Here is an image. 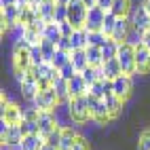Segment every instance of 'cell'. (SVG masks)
Returning <instances> with one entry per match:
<instances>
[{
  "label": "cell",
  "instance_id": "obj_1",
  "mask_svg": "<svg viewBox=\"0 0 150 150\" xmlns=\"http://www.w3.org/2000/svg\"><path fill=\"white\" fill-rule=\"evenodd\" d=\"M116 59H118V64H121L123 74H127V76L137 74V68H135V47H131L129 42H123L121 47H118Z\"/></svg>",
  "mask_w": 150,
  "mask_h": 150
},
{
  "label": "cell",
  "instance_id": "obj_2",
  "mask_svg": "<svg viewBox=\"0 0 150 150\" xmlns=\"http://www.w3.org/2000/svg\"><path fill=\"white\" fill-rule=\"evenodd\" d=\"M68 110H70V116H72V123H76V125H83V123H87L89 118H91L87 95L85 97L70 99V102H68Z\"/></svg>",
  "mask_w": 150,
  "mask_h": 150
},
{
  "label": "cell",
  "instance_id": "obj_3",
  "mask_svg": "<svg viewBox=\"0 0 150 150\" xmlns=\"http://www.w3.org/2000/svg\"><path fill=\"white\" fill-rule=\"evenodd\" d=\"M87 13H89V6H85L83 0H72V2L68 4V23H72L74 30L85 28Z\"/></svg>",
  "mask_w": 150,
  "mask_h": 150
},
{
  "label": "cell",
  "instance_id": "obj_4",
  "mask_svg": "<svg viewBox=\"0 0 150 150\" xmlns=\"http://www.w3.org/2000/svg\"><path fill=\"white\" fill-rule=\"evenodd\" d=\"M87 102H89V112H91V121H93V123L106 125V123L112 121V116H110L104 99H97V97H93V95H87Z\"/></svg>",
  "mask_w": 150,
  "mask_h": 150
},
{
  "label": "cell",
  "instance_id": "obj_5",
  "mask_svg": "<svg viewBox=\"0 0 150 150\" xmlns=\"http://www.w3.org/2000/svg\"><path fill=\"white\" fill-rule=\"evenodd\" d=\"M34 108H38L40 112H53V110L59 106V99H57V93H55V89H45V91H40L36 95V99L32 102Z\"/></svg>",
  "mask_w": 150,
  "mask_h": 150
},
{
  "label": "cell",
  "instance_id": "obj_6",
  "mask_svg": "<svg viewBox=\"0 0 150 150\" xmlns=\"http://www.w3.org/2000/svg\"><path fill=\"white\" fill-rule=\"evenodd\" d=\"M0 114H2V121L8 125H21L23 121V108H19L13 102H6L4 95H2V104H0Z\"/></svg>",
  "mask_w": 150,
  "mask_h": 150
},
{
  "label": "cell",
  "instance_id": "obj_7",
  "mask_svg": "<svg viewBox=\"0 0 150 150\" xmlns=\"http://www.w3.org/2000/svg\"><path fill=\"white\" fill-rule=\"evenodd\" d=\"M106 13H108V11H104V8H99V6H91V8H89V13H87V23H85V30H87V32H102Z\"/></svg>",
  "mask_w": 150,
  "mask_h": 150
},
{
  "label": "cell",
  "instance_id": "obj_8",
  "mask_svg": "<svg viewBox=\"0 0 150 150\" xmlns=\"http://www.w3.org/2000/svg\"><path fill=\"white\" fill-rule=\"evenodd\" d=\"M129 19H131L133 30H137V32H146V30H148L150 13L146 11V6H144V4H137V6L131 8V13H129Z\"/></svg>",
  "mask_w": 150,
  "mask_h": 150
},
{
  "label": "cell",
  "instance_id": "obj_9",
  "mask_svg": "<svg viewBox=\"0 0 150 150\" xmlns=\"http://www.w3.org/2000/svg\"><path fill=\"white\" fill-rule=\"evenodd\" d=\"M19 15H21V8H19L17 4L2 8V17H0V23H2V34L6 32V30H13L15 25H19Z\"/></svg>",
  "mask_w": 150,
  "mask_h": 150
},
{
  "label": "cell",
  "instance_id": "obj_10",
  "mask_svg": "<svg viewBox=\"0 0 150 150\" xmlns=\"http://www.w3.org/2000/svg\"><path fill=\"white\" fill-rule=\"evenodd\" d=\"M131 89H133V78L127 76V74H121L112 81V93L121 99H127L129 93H131Z\"/></svg>",
  "mask_w": 150,
  "mask_h": 150
},
{
  "label": "cell",
  "instance_id": "obj_11",
  "mask_svg": "<svg viewBox=\"0 0 150 150\" xmlns=\"http://www.w3.org/2000/svg\"><path fill=\"white\" fill-rule=\"evenodd\" d=\"M131 30H133L131 19H129V17H118V19H116V25H114V32H112V40H116L118 45L127 42Z\"/></svg>",
  "mask_w": 150,
  "mask_h": 150
},
{
  "label": "cell",
  "instance_id": "obj_12",
  "mask_svg": "<svg viewBox=\"0 0 150 150\" xmlns=\"http://www.w3.org/2000/svg\"><path fill=\"white\" fill-rule=\"evenodd\" d=\"M30 72L36 76V81H49V83H55L59 78V70L53 66V64H42L38 68H30Z\"/></svg>",
  "mask_w": 150,
  "mask_h": 150
},
{
  "label": "cell",
  "instance_id": "obj_13",
  "mask_svg": "<svg viewBox=\"0 0 150 150\" xmlns=\"http://www.w3.org/2000/svg\"><path fill=\"white\" fill-rule=\"evenodd\" d=\"M19 89H21V97H23V99H28L30 104H32L34 99H36V95L40 93L38 81H36V76H34L32 72H30V74H28V78H25L21 85H19Z\"/></svg>",
  "mask_w": 150,
  "mask_h": 150
},
{
  "label": "cell",
  "instance_id": "obj_14",
  "mask_svg": "<svg viewBox=\"0 0 150 150\" xmlns=\"http://www.w3.org/2000/svg\"><path fill=\"white\" fill-rule=\"evenodd\" d=\"M57 116L55 112H40V118H38V129H40V135L47 139L55 129H57Z\"/></svg>",
  "mask_w": 150,
  "mask_h": 150
},
{
  "label": "cell",
  "instance_id": "obj_15",
  "mask_svg": "<svg viewBox=\"0 0 150 150\" xmlns=\"http://www.w3.org/2000/svg\"><path fill=\"white\" fill-rule=\"evenodd\" d=\"M135 68H137V74H148L150 72V51L144 45L135 47Z\"/></svg>",
  "mask_w": 150,
  "mask_h": 150
},
{
  "label": "cell",
  "instance_id": "obj_16",
  "mask_svg": "<svg viewBox=\"0 0 150 150\" xmlns=\"http://www.w3.org/2000/svg\"><path fill=\"white\" fill-rule=\"evenodd\" d=\"M68 85H70V99H76V97H85V95H89V87H87V83L83 81L81 74L74 76Z\"/></svg>",
  "mask_w": 150,
  "mask_h": 150
},
{
  "label": "cell",
  "instance_id": "obj_17",
  "mask_svg": "<svg viewBox=\"0 0 150 150\" xmlns=\"http://www.w3.org/2000/svg\"><path fill=\"white\" fill-rule=\"evenodd\" d=\"M70 42H72V51H78V49H87L89 47V32L85 28L74 30V34L70 36Z\"/></svg>",
  "mask_w": 150,
  "mask_h": 150
},
{
  "label": "cell",
  "instance_id": "obj_18",
  "mask_svg": "<svg viewBox=\"0 0 150 150\" xmlns=\"http://www.w3.org/2000/svg\"><path fill=\"white\" fill-rule=\"evenodd\" d=\"M78 133L72 127H62V139H59V150H72Z\"/></svg>",
  "mask_w": 150,
  "mask_h": 150
},
{
  "label": "cell",
  "instance_id": "obj_19",
  "mask_svg": "<svg viewBox=\"0 0 150 150\" xmlns=\"http://www.w3.org/2000/svg\"><path fill=\"white\" fill-rule=\"evenodd\" d=\"M106 108H108V112H110V116L112 118H116L118 114L123 112V104H125V99H121V97H116L114 93H110V95H106Z\"/></svg>",
  "mask_w": 150,
  "mask_h": 150
},
{
  "label": "cell",
  "instance_id": "obj_20",
  "mask_svg": "<svg viewBox=\"0 0 150 150\" xmlns=\"http://www.w3.org/2000/svg\"><path fill=\"white\" fill-rule=\"evenodd\" d=\"M0 137H2V142H4V144H11V146L21 144V139H23L21 125H11V129H8L4 135H0Z\"/></svg>",
  "mask_w": 150,
  "mask_h": 150
},
{
  "label": "cell",
  "instance_id": "obj_21",
  "mask_svg": "<svg viewBox=\"0 0 150 150\" xmlns=\"http://www.w3.org/2000/svg\"><path fill=\"white\" fill-rule=\"evenodd\" d=\"M53 89H55V93H57L59 104H68L70 102V85H68V81H64V78L59 76L57 81L53 83Z\"/></svg>",
  "mask_w": 150,
  "mask_h": 150
},
{
  "label": "cell",
  "instance_id": "obj_22",
  "mask_svg": "<svg viewBox=\"0 0 150 150\" xmlns=\"http://www.w3.org/2000/svg\"><path fill=\"white\" fill-rule=\"evenodd\" d=\"M45 144H47V139L42 135H23V139H21L23 150H42Z\"/></svg>",
  "mask_w": 150,
  "mask_h": 150
},
{
  "label": "cell",
  "instance_id": "obj_23",
  "mask_svg": "<svg viewBox=\"0 0 150 150\" xmlns=\"http://www.w3.org/2000/svg\"><path fill=\"white\" fill-rule=\"evenodd\" d=\"M70 62L74 64V68L78 70V74H81L85 68H89V59H87V51H85V49L72 51V53H70Z\"/></svg>",
  "mask_w": 150,
  "mask_h": 150
},
{
  "label": "cell",
  "instance_id": "obj_24",
  "mask_svg": "<svg viewBox=\"0 0 150 150\" xmlns=\"http://www.w3.org/2000/svg\"><path fill=\"white\" fill-rule=\"evenodd\" d=\"M104 68V74H106V81H114L116 76H121L123 74V70H121V64H118V59H108V62L102 66Z\"/></svg>",
  "mask_w": 150,
  "mask_h": 150
},
{
  "label": "cell",
  "instance_id": "obj_25",
  "mask_svg": "<svg viewBox=\"0 0 150 150\" xmlns=\"http://www.w3.org/2000/svg\"><path fill=\"white\" fill-rule=\"evenodd\" d=\"M87 59H89V66H93V68H99V66H104V53H102V49L99 47H91L89 45L87 49Z\"/></svg>",
  "mask_w": 150,
  "mask_h": 150
},
{
  "label": "cell",
  "instance_id": "obj_26",
  "mask_svg": "<svg viewBox=\"0 0 150 150\" xmlns=\"http://www.w3.org/2000/svg\"><path fill=\"white\" fill-rule=\"evenodd\" d=\"M42 38L45 40H51V42H59L62 40V32H59V23H55V21H51V23H47V28H45V32H42Z\"/></svg>",
  "mask_w": 150,
  "mask_h": 150
},
{
  "label": "cell",
  "instance_id": "obj_27",
  "mask_svg": "<svg viewBox=\"0 0 150 150\" xmlns=\"http://www.w3.org/2000/svg\"><path fill=\"white\" fill-rule=\"evenodd\" d=\"M131 0H114V4H112V11L116 17H129V13H131Z\"/></svg>",
  "mask_w": 150,
  "mask_h": 150
},
{
  "label": "cell",
  "instance_id": "obj_28",
  "mask_svg": "<svg viewBox=\"0 0 150 150\" xmlns=\"http://www.w3.org/2000/svg\"><path fill=\"white\" fill-rule=\"evenodd\" d=\"M55 6H57V2H42V4H38L40 19H45L47 23H51L55 19Z\"/></svg>",
  "mask_w": 150,
  "mask_h": 150
},
{
  "label": "cell",
  "instance_id": "obj_29",
  "mask_svg": "<svg viewBox=\"0 0 150 150\" xmlns=\"http://www.w3.org/2000/svg\"><path fill=\"white\" fill-rule=\"evenodd\" d=\"M40 53H42V57H45V62L47 64H51L53 62V57H55V53H57V45L55 42H51V40H40Z\"/></svg>",
  "mask_w": 150,
  "mask_h": 150
},
{
  "label": "cell",
  "instance_id": "obj_30",
  "mask_svg": "<svg viewBox=\"0 0 150 150\" xmlns=\"http://www.w3.org/2000/svg\"><path fill=\"white\" fill-rule=\"evenodd\" d=\"M116 15L112 11H108L106 13V19H104V28H102V32L108 36V38H112V32H114V25H116Z\"/></svg>",
  "mask_w": 150,
  "mask_h": 150
},
{
  "label": "cell",
  "instance_id": "obj_31",
  "mask_svg": "<svg viewBox=\"0 0 150 150\" xmlns=\"http://www.w3.org/2000/svg\"><path fill=\"white\" fill-rule=\"evenodd\" d=\"M118 47H121V45H118L116 40H112V38H110V40L106 42V47L102 49V53H104V64L108 62V59H114V57H116Z\"/></svg>",
  "mask_w": 150,
  "mask_h": 150
},
{
  "label": "cell",
  "instance_id": "obj_32",
  "mask_svg": "<svg viewBox=\"0 0 150 150\" xmlns=\"http://www.w3.org/2000/svg\"><path fill=\"white\" fill-rule=\"evenodd\" d=\"M108 40H110V38H108L104 32H89V45H91V47H99V49H104Z\"/></svg>",
  "mask_w": 150,
  "mask_h": 150
},
{
  "label": "cell",
  "instance_id": "obj_33",
  "mask_svg": "<svg viewBox=\"0 0 150 150\" xmlns=\"http://www.w3.org/2000/svg\"><path fill=\"white\" fill-rule=\"evenodd\" d=\"M81 76H83V81L87 83V87H91V85H95L99 81V78H97V68H93V66L85 68L83 72H81Z\"/></svg>",
  "mask_w": 150,
  "mask_h": 150
},
{
  "label": "cell",
  "instance_id": "obj_34",
  "mask_svg": "<svg viewBox=\"0 0 150 150\" xmlns=\"http://www.w3.org/2000/svg\"><path fill=\"white\" fill-rule=\"evenodd\" d=\"M89 95H93V97H97V99H106L108 91H106V87H104V81H97L95 85L89 87Z\"/></svg>",
  "mask_w": 150,
  "mask_h": 150
},
{
  "label": "cell",
  "instance_id": "obj_35",
  "mask_svg": "<svg viewBox=\"0 0 150 150\" xmlns=\"http://www.w3.org/2000/svg\"><path fill=\"white\" fill-rule=\"evenodd\" d=\"M57 70H62L64 66H68L70 64V53H66V51H59L57 49V53H55V57H53V62H51Z\"/></svg>",
  "mask_w": 150,
  "mask_h": 150
},
{
  "label": "cell",
  "instance_id": "obj_36",
  "mask_svg": "<svg viewBox=\"0 0 150 150\" xmlns=\"http://www.w3.org/2000/svg\"><path fill=\"white\" fill-rule=\"evenodd\" d=\"M59 76H62L64 81H68V83H70L74 76H78V70L74 68V64H72V62H70L68 66H64L62 70H59Z\"/></svg>",
  "mask_w": 150,
  "mask_h": 150
},
{
  "label": "cell",
  "instance_id": "obj_37",
  "mask_svg": "<svg viewBox=\"0 0 150 150\" xmlns=\"http://www.w3.org/2000/svg\"><path fill=\"white\" fill-rule=\"evenodd\" d=\"M21 131L23 135H40L38 123H32V121H21Z\"/></svg>",
  "mask_w": 150,
  "mask_h": 150
},
{
  "label": "cell",
  "instance_id": "obj_38",
  "mask_svg": "<svg viewBox=\"0 0 150 150\" xmlns=\"http://www.w3.org/2000/svg\"><path fill=\"white\" fill-rule=\"evenodd\" d=\"M38 118H40V110H38V108H34V106H28V108H23V121L38 123Z\"/></svg>",
  "mask_w": 150,
  "mask_h": 150
},
{
  "label": "cell",
  "instance_id": "obj_39",
  "mask_svg": "<svg viewBox=\"0 0 150 150\" xmlns=\"http://www.w3.org/2000/svg\"><path fill=\"white\" fill-rule=\"evenodd\" d=\"M137 150H150V129H144L137 137Z\"/></svg>",
  "mask_w": 150,
  "mask_h": 150
},
{
  "label": "cell",
  "instance_id": "obj_40",
  "mask_svg": "<svg viewBox=\"0 0 150 150\" xmlns=\"http://www.w3.org/2000/svg\"><path fill=\"white\" fill-rule=\"evenodd\" d=\"M30 57H32V68H38V66L45 64V57H42V53H40V45H38V47H32Z\"/></svg>",
  "mask_w": 150,
  "mask_h": 150
},
{
  "label": "cell",
  "instance_id": "obj_41",
  "mask_svg": "<svg viewBox=\"0 0 150 150\" xmlns=\"http://www.w3.org/2000/svg\"><path fill=\"white\" fill-rule=\"evenodd\" d=\"M55 23H64L68 21V6L66 4H57L55 6V19H53Z\"/></svg>",
  "mask_w": 150,
  "mask_h": 150
},
{
  "label": "cell",
  "instance_id": "obj_42",
  "mask_svg": "<svg viewBox=\"0 0 150 150\" xmlns=\"http://www.w3.org/2000/svg\"><path fill=\"white\" fill-rule=\"evenodd\" d=\"M72 150H91V144H89V139L83 137V135H78L76 137V142L72 146Z\"/></svg>",
  "mask_w": 150,
  "mask_h": 150
},
{
  "label": "cell",
  "instance_id": "obj_43",
  "mask_svg": "<svg viewBox=\"0 0 150 150\" xmlns=\"http://www.w3.org/2000/svg\"><path fill=\"white\" fill-rule=\"evenodd\" d=\"M127 42L131 45V47H139V45H142V32H137V30H131V34H129Z\"/></svg>",
  "mask_w": 150,
  "mask_h": 150
},
{
  "label": "cell",
  "instance_id": "obj_44",
  "mask_svg": "<svg viewBox=\"0 0 150 150\" xmlns=\"http://www.w3.org/2000/svg\"><path fill=\"white\" fill-rule=\"evenodd\" d=\"M59 32H62V38H70L74 34V28H72V23L64 21V23H59Z\"/></svg>",
  "mask_w": 150,
  "mask_h": 150
},
{
  "label": "cell",
  "instance_id": "obj_45",
  "mask_svg": "<svg viewBox=\"0 0 150 150\" xmlns=\"http://www.w3.org/2000/svg\"><path fill=\"white\" fill-rule=\"evenodd\" d=\"M57 49L59 51H66V53H72V42H70V38H62V40L57 42Z\"/></svg>",
  "mask_w": 150,
  "mask_h": 150
},
{
  "label": "cell",
  "instance_id": "obj_46",
  "mask_svg": "<svg viewBox=\"0 0 150 150\" xmlns=\"http://www.w3.org/2000/svg\"><path fill=\"white\" fill-rule=\"evenodd\" d=\"M112 4H114V0H97V2H95V6L104 8V11H110V8H112Z\"/></svg>",
  "mask_w": 150,
  "mask_h": 150
},
{
  "label": "cell",
  "instance_id": "obj_47",
  "mask_svg": "<svg viewBox=\"0 0 150 150\" xmlns=\"http://www.w3.org/2000/svg\"><path fill=\"white\" fill-rule=\"evenodd\" d=\"M142 45L150 51V28L146 30V32H142Z\"/></svg>",
  "mask_w": 150,
  "mask_h": 150
},
{
  "label": "cell",
  "instance_id": "obj_48",
  "mask_svg": "<svg viewBox=\"0 0 150 150\" xmlns=\"http://www.w3.org/2000/svg\"><path fill=\"white\" fill-rule=\"evenodd\" d=\"M30 4H34V0H17V6H21V8H25Z\"/></svg>",
  "mask_w": 150,
  "mask_h": 150
},
{
  "label": "cell",
  "instance_id": "obj_49",
  "mask_svg": "<svg viewBox=\"0 0 150 150\" xmlns=\"http://www.w3.org/2000/svg\"><path fill=\"white\" fill-rule=\"evenodd\" d=\"M13 4H17V0H0V6H13Z\"/></svg>",
  "mask_w": 150,
  "mask_h": 150
},
{
  "label": "cell",
  "instance_id": "obj_50",
  "mask_svg": "<svg viewBox=\"0 0 150 150\" xmlns=\"http://www.w3.org/2000/svg\"><path fill=\"white\" fill-rule=\"evenodd\" d=\"M83 2H85V6H89V8H91V6H95V2H97V0H83Z\"/></svg>",
  "mask_w": 150,
  "mask_h": 150
},
{
  "label": "cell",
  "instance_id": "obj_51",
  "mask_svg": "<svg viewBox=\"0 0 150 150\" xmlns=\"http://www.w3.org/2000/svg\"><path fill=\"white\" fill-rule=\"evenodd\" d=\"M42 150H59V148H57V146H51V144H45Z\"/></svg>",
  "mask_w": 150,
  "mask_h": 150
},
{
  "label": "cell",
  "instance_id": "obj_52",
  "mask_svg": "<svg viewBox=\"0 0 150 150\" xmlns=\"http://www.w3.org/2000/svg\"><path fill=\"white\" fill-rule=\"evenodd\" d=\"M142 4H144V6H146V11H148V13H150V0H142Z\"/></svg>",
  "mask_w": 150,
  "mask_h": 150
},
{
  "label": "cell",
  "instance_id": "obj_53",
  "mask_svg": "<svg viewBox=\"0 0 150 150\" xmlns=\"http://www.w3.org/2000/svg\"><path fill=\"white\" fill-rule=\"evenodd\" d=\"M70 2H72V0H57V4H66V6H68Z\"/></svg>",
  "mask_w": 150,
  "mask_h": 150
},
{
  "label": "cell",
  "instance_id": "obj_54",
  "mask_svg": "<svg viewBox=\"0 0 150 150\" xmlns=\"http://www.w3.org/2000/svg\"><path fill=\"white\" fill-rule=\"evenodd\" d=\"M45 2V0H34V4H42Z\"/></svg>",
  "mask_w": 150,
  "mask_h": 150
},
{
  "label": "cell",
  "instance_id": "obj_55",
  "mask_svg": "<svg viewBox=\"0 0 150 150\" xmlns=\"http://www.w3.org/2000/svg\"><path fill=\"white\" fill-rule=\"evenodd\" d=\"M148 28H150V19H148Z\"/></svg>",
  "mask_w": 150,
  "mask_h": 150
}]
</instances>
